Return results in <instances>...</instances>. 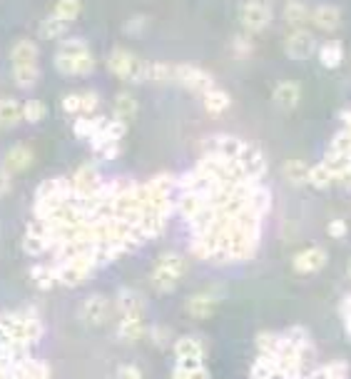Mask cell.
<instances>
[{
    "label": "cell",
    "instance_id": "1",
    "mask_svg": "<svg viewBox=\"0 0 351 379\" xmlns=\"http://www.w3.org/2000/svg\"><path fill=\"white\" fill-rule=\"evenodd\" d=\"M170 173L137 183L103 178L85 163L73 175L48 178L30 205L23 250L40 290L78 287L93 275L160 237L175 212Z\"/></svg>",
    "mask_w": 351,
    "mask_h": 379
},
{
    "label": "cell",
    "instance_id": "2",
    "mask_svg": "<svg viewBox=\"0 0 351 379\" xmlns=\"http://www.w3.org/2000/svg\"><path fill=\"white\" fill-rule=\"evenodd\" d=\"M267 158L234 135H212L202 158L177 180L175 210L190 235L197 260L215 265L247 262L262 242L272 192L262 185Z\"/></svg>",
    "mask_w": 351,
    "mask_h": 379
},
{
    "label": "cell",
    "instance_id": "3",
    "mask_svg": "<svg viewBox=\"0 0 351 379\" xmlns=\"http://www.w3.org/2000/svg\"><path fill=\"white\" fill-rule=\"evenodd\" d=\"M314 355V340L304 327L262 332L249 379H312Z\"/></svg>",
    "mask_w": 351,
    "mask_h": 379
},
{
    "label": "cell",
    "instance_id": "4",
    "mask_svg": "<svg viewBox=\"0 0 351 379\" xmlns=\"http://www.w3.org/2000/svg\"><path fill=\"white\" fill-rule=\"evenodd\" d=\"M0 379H53V372L33 355V347L0 337Z\"/></svg>",
    "mask_w": 351,
    "mask_h": 379
},
{
    "label": "cell",
    "instance_id": "5",
    "mask_svg": "<svg viewBox=\"0 0 351 379\" xmlns=\"http://www.w3.org/2000/svg\"><path fill=\"white\" fill-rule=\"evenodd\" d=\"M45 327L38 312L33 310H8L0 312V337L18 342L25 347H35L43 337Z\"/></svg>",
    "mask_w": 351,
    "mask_h": 379
},
{
    "label": "cell",
    "instance_id": "6",
    "mask_svg": "<svg viewBox=\"0 0 351 379\" xmlns=\"http://www.w3.org/2000/svg\"><path fill=\"white\" fill-rule=\"evenodd\" d=\"M117 312H120V325H117V337L127 345H135L147 335L145 325V302L137 292L120 290L117 295Z\"/></svg>",
    "mask_w": 351,
    "mask_h": 379
},
{
    "label": "cell",
    "instance_id": "7",
    "mask_svg": "<svg viewBox=\"0 0 351 379\" xmlns=\"http://www.w3.org/2000/svg\"><path fill=\"white\" fill-rule=\"evenodd\" d=\"M40 53L38 45L30 38H20L18 43L10 50V65H13V83L20 90L33 88L40 80V63H38Z\"/></svg>",
    "mask_w": 351,
    "mask_h": 379
},
{
    "label": "cell",
    "instance_id": "8",
    "mask_svg": "<svg viewBox=\"0 0 351 379\" xmlns=\"http://www.w3.org/2000/svg\"><path fill=\"white\" fill-rule=\"evenodd\" d=\"M55 70L68 78H85L95 70V58L88 50L85 40H65L55 55Z\"/></svg>",
    "mask_w": 351,
    "mask_h": 379
},
{
    "label": "cell",
    "instance_id": "9",
    "mask_svg": "<svg viewBox=\"0 0 351 379\" xmlns=\"http://www.w3.org/2000/svg\"><path fill=\"white\" fill-rule=\"evenodd\" d=\"M185 270L187 260L180 252H162L150 272V287L157 295H170V292H175L177 282L182 280Z\"/></svg>",
    "mask_w": 351,
    "mask_h": 379
},
{
    "label": "cell",
    "instance_id": "10",
    "mask_svg": "<svg viewBox=\"0 0 351 379\" xmlns=\"http://www.w3.org/2000/svg\"><path fill=\"white\" fill-rule=\"evenodd\" d=\"M108 70L122 83H147L150 80V63L125 48H115L108 55Z\"/></svg>",
    "mask_w": 351,
    "mask_h": 379
},
{
    "label": "cell",
    "instance_id": "11",
    "mask_svg": "<svg viewBox=\"0 0 351 379\" xmlns=\"http://www.w3.org/2000/svg\"><path fill=\"white\" fill-rule=\"evenodd\" d=\"M125 133H127V123H122V120H117V118H105L103 125L98 128V133H95L88 143L100 160H115V158H120V153H122L120 140L125 138Z\"/></svg>",
    "mask_w": 351,
    "mask_h": 379
},
{
    "label": "cell",
    "instance_id": "12",
    "mask_svg": "<svg viewBox=\"0 0 351 379\" xmlns=\"http://www.w3.org/2000/svg\"><path fill=\"white\" fill-rule=\"evenodd\" d=\"M78 317H80V322H83V327H88V330H100V327L108 325L110 317H113V302L105 295H88L83 300V305H80Z\"/></svg>",
    "mask_w": 351,
    "mask_h": 379
},
{
    "label": "cell",
    "instance_id": "13",
    "mask_svg": "<svg viewBox=\"0 0 351 379\" xmlns=\"http://www.w3.org/2000/svg\"><path fill=\"white\" fill-rule=\"evenodd\" d=\"M239 23L249 33H259L272 23V5L267 0H247L239 10Z\"/></svg>",
    "mask_w": 351,
    "mask_h": 379
},
{
    "label": "cell",
    "instance_id": "14",
    "mask_svg": "<svg viewBox=\"0 0 351 379\" xmlns=\"http://www.w3.org/2000/svg\"><path fill=\"white\" fill-rule=\"evenodd\" d=\"M175 80L182 85V88L192 90V93H210L215 88V78H212L207 70L197 68V65H175Z\"/></svg>",
    "mask_w": 351,
    "mask_h": 379
},
{
    "label": "cell",
    "instance_id": "15",
    "mask_svg": "<svg viewBox=\"0 0 351 379\" xmlns=\"http://www.w3.org/2000/svg\"><path fill=\"white\" fill-rule=\"evenodd\" d=\"M177 367H202L205 365V342L200 337H180L172 345Z\"/></svg>",
    "mask_w": 351,
    "mask_h": 379
},
{
    "label": "cell",
    "instance_id": "16",
    "mask_svg": "<svg viewBox=\"0 0 351 379\" xmlns=\"http://www.w3.org/2000/svg\"><path fill=\"white\" fill-rule=\"evenodd\" d=\"M284 53L292 60H309L317 53V40L309 30L297 28L284 38Z\"/></svg>",
    "mask_w": 351,
    "mask_h": 379
},
{
    "label": "cell",
    "instance_id": "17",
    "mask_svg": "<svg viewBox=\"0 0 351 379\" xmlns=\"http://www.w3.org/2000/svg\"><path fill=\"white\" fill-rule=\"evenodd\" d=\"M327 262H329V252L324 250L322 245H314V247H307V250L297 252L292 267L297 275H317V272H322L324 267H327Z\"/></svg>",
    "mask_w": 351,
    "mask_h": 379
},
{
    "label": "cell",
    "instance_id": "18",
    "mask_svg": "<svg viewBox=\"0 0 351 379\" xmlns=\"http://www.w3.org/2000/svg\"><path fill=\"white\" fill-rule=\"evenodd\" d=\"M217 300H220V292H212V290H205V292H197V295H192L190 300H187V315L195 317V320H207V317H212V312H215V305Z\"/></svg>",
    "mask_w": 351,
    "mask_h": 379
},
{
    "label": "cell",
    "instance_id": "19",
    "mask_svg": "<svg viewBox=\"0 0 351 379\" xmlns=\"http://www.w3.org/2000/svg\"><path fill=\"white\" fill-rule=\"evenodd\" d=\"M274 105L282 110H294L299 105V100H302V85L294 83V80H282V83H277V88H274Z\"/></svg>",
    "mask_w": 351,
    "mask_h": 379
},
{
    "label": "cell",
    "instance_id": "20",
    "mask_svg": "<svg viewBox=\"0 0 351 379\" xmlns=\"http://www.w3.org/2000/svg\"><path fill=\"white\" fill-rule=\"evenodd\" d=\"M3 165L10 170V173H23L33 165V150L28 145H13V148L5 153Z\"/></svg>",
    "mask_w": 351,
    "mask_h": 379
},
{
    "label": "cell",
    "instance_id": "21",
    "mask_svg": "<svg viewBox=\"0 0 351 379\" xmlns=\"http://www.w3.org/2000/svg\"><path fill=\"white\" fill-rule=\"evenodd\" d=\"M312 23L319 30H337L342 25V10L337 5H317L312 13Z\"/></svg>",
    "mask_w": 351,
    "mask_h": 379
},
{
    "label": "cell",
    "instance_id": "22",
    "mask_svg": "<svg viewBox=\"0 0 351 379\" xmlns=\"http://www.w3.org/2000/svg\"><path fill=\"white\" fill-rule=\"evenodd\" d=\"M309 168H312V165H307L304 160H299V158L287 160V163L282 165L284 180H287V183H292V185H297V188L309 185Z\"/></svg>",
    "mask_w": 351,
    "mask_h": 379
},
{
    "label": "cell",
    "instance_id": "23",
    "mask_svg": "<svg viewBox=\"0 0 351 379\" xmlns=\"http://www.w3.org/2000/svg\"><path fill=\"white\" fill-rule=\"evenodd\" d=\"M23 120V105L13 98H0V128H13Z\"/></svg>",
    "mask_w": 351,
    "mask_h": 379
},
{
    "label": "cell",
    "instance_id": "24",
    "mask_svg": "<svg viewBox=\"0 0 351 379\" xmlns=\"http://www.w3.org/2000/svg\"><path fill=\"white\" fill-rule=\"evenodd\" d=\"M317 53H319V60H322L324 68L334 70V68H339L344 60V45L339 43V40H329V43H324Z\"/></svg>",
    "mask_w": 351,
    "mask_h": 379
},
{
    "label": "cell",
    "instance_id": "25",
    "mask_svg": "<svg viewBox=\"0 0 351 379\" xmlns=\"http://www.w3.org/2000/svg\"><path fill=\"white\" fill-rule=\"evenodd\" d=\"M202 100H205V110L210 115H222L225 110H230V105H232V98L220 88H212L210 93L202 95Z\"/></svg>",
    "mask_w": 351,
    "mask_h": 379
},
{
    "label": "cell",
    "instance_id": "26",
    "mask_svg": "<svg viewBox=\"0 0 351 379\" xmlns=\"http://www.w3.org/2000/svg\"><path fill=\"white\" fill-rule=\"evenodd\" d=\"M309 185H312L314 190H327V188H332V185H337V178H334V173L327 165L319 163L309 168Z\"/></svg>",
    "mask_w": 351,
    "mask_h": 379
},
{
    "label": "cell",
    "instance_id": "27",
    "mask_svg": "<svg viewBox=\"0 0 351 379\" xmlns=\"http://www.w3.org/2000/svg\"><path fill=\"white\" fill-rule=\"evenodd\" d=\"M312 18V13H309V8L304 3H299V0H292V3H287V8H284V20H287V25H292L294 30L297 28H304V23Z\"/></svg>",
    "mask_w": 351,
    "mask_h": 379
},
{
    "label": "cell",
    "instance_id": "28",
    "mask_svg": "<svg viewBox=\"0 0 351 379\" xmlns=\"http://www.w3.org/2000/svg\"><path fill=\"white\" fill-rule=\"evenodd\" d=\"M137 115V100L132 98V93H120L115 98V118L122 123H130Z\"/></svg>",
    "mask_w": 351,
    "mask_h": 379
},
{
    "label": "cell",
    "instance_id": "29",
    "mask_svg": "<svg viewBox=\"0 0 351 379\" xmlns=\"http://www.w3.org/2000/svg\"><path fill=\"white\" fill-rule=\"evenodd\" d=\"M68 25L65 20H58L55 15H48V18L40 23V38L45 40H55V38H63L65 33H68Z\"/></svg>",
    "mask_w": 351,
    "mask_h": 379
},
{
    "label": "cell",
    "instance_id": "30",
    "mask_svg": "<svg viewBox=\"0 0 351 379\" xmlns=\"http://www.w3.org/2000/svg\"><path fill=\"white\" fill-rule=\"evenodd\" d=\"M80 10H83V3H80V0H58L50 15H55L58 20H65V23H73L80 15Z\"/></svg>",
    "mask_w": 351,
    "mask_h": 379
},
{
    "label": "cell",
    "instance_id": "31",
    "mask_svg": "<svg viewBox=\"0 0 351 379\" xmlns=\"http://www.w3.org/2000/svg\"><path fill=\"white\" fill-rule=\"evenodd\" d=\"M48 115V108H45L43 100H25L23 103V120L25 123H40V120Z\"/></svg>",
    "mask_w": 351,
    "mask_h": 379
},
{
    "label": "cell",
    "instance_id": "32",
    "mask_svg": "<svg viewBox=\"0 0 351 379\" xmlns=\"http://www.w3.org/2000/svg\"><path fill=\"white\" fill-rule=\"evenodd\" d=\"M150 80H155V83H170V80H175V65L150 63Z\"/></svg>",
    "mask_w": 351,
    "mask_h": 379
},
{
    "label": "cell",
    "instance_id": "33",
    "mask_svg": "<svg viewBox=\"0 0 351 379\" xmlns=\"http://www.w3.org/2000/svg\"><path fill=\"white\" fill-rule=\"evenodd\" d=\"M172 379H210V370H207L205 365L202 367H177L172 370Z\"/></svg>",
    "mask_w": 351,
    "mask_h": 379
},
{
    "label": "cell",
    "instance_id": "34",
    "mask_svg": "<svg viewBox=\"0 0 351 379\" xmlns=\"http://www.w3.org/2000/svg\"><path fill=\"white\" fill-rule=\"evenodd\" d=\"M60 105H63V110L68 115H83V93H70V95H65L63 100H60Z\"/></svg>",
    "mask_w": 351,
    "mask_h": 379
},
{
    "label": "cell",
    "instance_id": "35",
    "mask_svg": "<svg viewBox=\"0 0 351 379\" xmlns=\"http://www.w3.org/2000/svg\"><path fill=\"white\" fill-rule=\"evenodd\" d=\"M150 337H152V342H155L160 350H167V347L172 345V332L167 330V327H162V325H157V327H152L150 330Z\"/></svg>",
    "mask_w": 351,
    "mask_h": 379
},
{
    "label": "cell",
    "instance_id": "36",
    "mask_svg": "<svg viewBox=\"0 0 351 379\" xmlns=\"http://www.w3.org/2000/svg\"><path fill=\"white\" fill-rule=\"evenodd\" d=\"M98 108H100V95L93 93V90L83 93V115H98Z\"/></svg>",
    "mask_w": 351,
    "mask_h": 379
},
{
    "label": "cell",
    "instance_id": "37",
    "mask_svg": "<svg viewBox=\"0 0 351 379\" xmlns=\"http://www.w3.org/2000/svg\"><path fill=\"white\" fill-rule=\"evenodd\" d=\"M327 232H329V237H334V240H342V237H347V232H349L347 220H342V217L332 220V222L327 225Z\"/></svg>",
    "mask_w": 351,
    "mask_h": 379
},
{
    "label": "cell",
    "instance_id": "38",
    "mask_svg": "<svg viewBox=\"0 0 351 379\" xmlns=\"http://www.w3.org/2000/svg\"><path fill=\"white\" fill-rule=\"evenodd\" d=\"M339 310H342V322H344V330H347V337L351 340V295L344 297Z\"/></svg>",
    "mask_w": 351,
    "mask_h": 379
},
{
    "label": "cell",
    "instance_id": "39",
    "mask_svg": "<svg viewBox=\"0 0 351 379\" xmlns=\"http://www.w3.org/2000/svg\"><path fill=\"white\" fill-rule=\"evenodd\" d=\"M117 379H142V370L137 365H122L117 370Z\"/></svg>",
    "mask_w": 351,
    "mask_h": 379
},
{
    "label": "cell",
    "instance_id": "40",
    "mask_svg": "<svg viewBox=\"0 0 351 379\" xmlns=\"http://www.w3.org/2000/svg\"><path fill=\"white\" fill-rule=\"evenodd\" d=\"M10 190V170L5 165H0V197L8 195Z\"/></svg>",
    "mask_w": 351,
    "mask_h": 379
},
{
    "label": "cell",
    "instance_id": "41",
    "mask_svg": "<svg viewBox=\"0 0 351 379\" xmlns=\"http://www.w3.org/2000/svg\"><path fill=\"white\" fill-rule=\"evenodd\" d=\"M234 48H237V55H247L249 50H252V45H249L247 38H242V35H239V38H234Z\"/></svg>",
    "mask_w": 351,
    "mask_h": 379
},
{
    "label": "cell",
    "instance_id": "42",
    "mask_svg": "<svg viewBox=\"0 0 351 379\" xmlns=\"http://www.w3.org/2000/svg\"><path fill=\"white\" fill-rule=\"evenodd\" d=\"M342 120H344V128H347L349 135H351V110H344V113H342Z\"/></svg>",
    "mask_w": 351,
    "mask_h": 379
},
{
    "label": "cell",
    "instance_id": "43",
    "mask_svg": "<svg viewBox=\"0 0 351 379\" xmlns=\"http://www.w3.org/2000/svg\"><path fill=\"white\" fill-rule=\"evenodd\" d=\"M349 277H351V262H349Z\"/></svg>",
    "mask_w": 351,
    "mask_h": 379
}]
</instances>
